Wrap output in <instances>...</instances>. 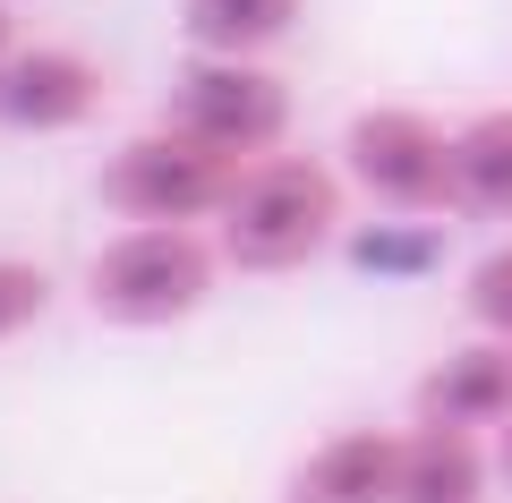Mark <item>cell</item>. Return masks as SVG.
<instances>
[{"label":"cell","mask_w":512,"mask_h":503,"mask_svg":"<svg viewBox=\"0 0 512 503\" xmlns=\"http://www.w3.org/2000/svg\"><path fill=\"white\" fill-rule=\"evenodd\" d=\"M299 18H308V0H180L188 52L214 60H265L274 43H291Z\"/></svg>","instance_id":"10"},{"label":"cell","mask_w":512,"mask_h":503,"mask_svg":"<svg viewBox=\"0 0 512 503\" xmlns=\"http://www.w3.org/2000/svg\"><path fill=\"white\" fill-rule=\"evenodd\" d=\"M214 273H222V239H205L197 222H128L111 248H94L86 307L128 333H163L214 299Z\"/></svg>","instance_id":"2"},{"label":"cell","mask_w":512,"mask_h":503,"mask_svg":"<svg viewBox=\"0 0 512 503\" xmlns=\"http://www.w3.org/2000/svg\"><path fill=\"white\" fill-rule=\"evenodd\" d=\"M163 120L188 128L197 145H214V154H231V162H265L291 137V86L265 60L188 52L180 77H171V94H163Z\"/></svg>","instance_id":"5"},{"label":"cell","mask_w":512,"mask_h":503,"mask_svg":"<svg viewBox=\"0 0 512 503\" xmlns=\"http://www.w3.org/2000/svg\"><path fill=\"white\" fill-rule=\"evenodd\" d=\"M18 52V9H9V0H0V60Z\"/></svg>","instance_id":"16"},{"label":"cell","mask_w":512,"mask_h":503,"mask_svg":"<svg viewBox=\"0 0 512 503\" xmlns=\"http://www.w3.org/2000/svg\"><path fill=\"white\" fill-rule=\"evenodd\" d=\"M342 180L376 197L384 214H461V171H453V128L410 103H376L342 128Z\"/></svg>","instance_id":"4"},{"label":"cell","mask_w":512,"mask_h":503,"mask_svg":"<svg viewBox=\"0 0 512 503\" xmlns=\"http://www.w3.org/2000/svg\"><path fill=\"white\" fill-rule=\"evenodd\" d=\"M222 265L239 273H299L342 239V171L316 154H265L239 171L231 205L214 222Z\"/></svg>","instance_id":"1"},{"label":"cell","mask_w":512,"mask_h":503,"mask_svg":"<svg viewBox=\"0 0 512 503\" xmlns=\"http://www.w3.org/2000/svg\"><path fill=\"white\" fill-rule=\"evenodd\" d=\"M239 171H248V162H231V154H214V145H197L188 128L154 120V128H137V137H120L103 154L94 197L120 222H222Z\"/></svg>","instance_id":"3"},{"label":"cell","mask_w":512,"mask_h":503,"mask_svg":"<svg viewBox=\"0 0 512 503\" xmlns=\"http://www.w3.org/2000/svg\"><path fill=\"white\" fill-rule=\"evenodd\" d=\"M410 410L436 418V427L504 435V427H512V342H495V333H470L461 350H444V359L419 376Z\"/></svg>","instance_id":"7"},{"label":"cell","mask_w":512,"mask_h":503,"mask_svg":"<svg viewBox=\"0 0 512 503\" xmlns=\"http://www.w3.org/2000/svg\"><path fill=\"white\" fill-rule=\"evenodd\" d=\"M495 452L470 427H436V418H410L402 427V486L393 503H487L495 495Z\"/></svg>","instance_id":"9"},{"label":"cell","mask_w":512,"mask_h":503,"mask_svg":"<svg viewBox=\"0 0 512 503\" xmlns=\"http://www.w3.org/2000/svg\"><path fill=\"white\" fill-rule=\"evenodd\" d=\"M350 256L359 265H376V273H402V265H427V239H350Z\"/></svg>","instance_id":"14"},{"label":"cell","mask_w":512,"mask_h":503,"mask_svg":"<svg viewBox=\"0 0 512 503\" xmlns=\"http://www.w3.org/2000/svg\"><path fill=\"white\" fill-rule=\"evenodd\" d=\"M111 77L69 43H18L0 60V128L9 137H69L103 111Z\"/></svg>","instance_id":"6"},{"label":"cell","mask_w":512,"mask_h":503,"mask_svg":"<svg viewBox=\"0 0 512 503\" xmlns=\"http://www.w3.org/2000/svg\"><path fill=\"white\" fill-rule=\"evenodd\" d=\"M453 171H461V214L512 222V103H487L453 128Z\"/></svg>","instance_id":"11"},{"label":"cell","mask_w":512,"mask_h":503,"mask_svg":"<svg viewBox=\"0 0 512 503\" xmlns=\"http://www.w3.org/2000/svg\"><path fill=\"white\" fill-rule=\"evenodd\" d=\"M52 316V273L26 265V256H0V342H18Z\"/></svg>","instance_id":"13"},{"label":"cell","mask_w":512,"mask_h":503,"mask_svg":"<svg viewBox=\"0 0 512 503\" xmlns=\"http://www.w3.org/2000/svg\"><path fill=\"white\" fill-rule=\"evenodd\" d=\"M495 478H504V495H512V427L495 435Z\"/></svg>","instance_id":"15"},{"label":"cell","mask_w":512,"mask_h":503,"mask_svg":"<svg viewBox=\"0 0 512 503\" xmlns=\"http://www.w3.org/2000/svg\"><path fill=\"white\" fill-rule=\"evenodd\" d=\"M461 316H470V333L512 342V239H504V248H487L470 273H461Z\"/></svg>","instance_id":"12"},{"label":"cell","mask_w":512,"mask_h":503,"mask_svg":"<svg viewBox=\"0 0 512 503\" xmlns=\"http://www.w3.org/2000/svg\"><path fill=\"white\" fill-rule=\"evenodd\" d=\"M393 486H402V435L342 427L282 478V503H393Z\"/></svg>","instance_id":"8"}]
</instances>
